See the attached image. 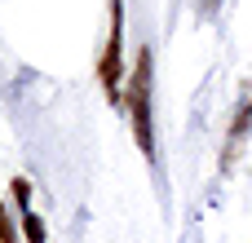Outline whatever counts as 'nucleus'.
<instances>
[{
  "label": "nucleus",
  "mask_w": 252,
  "mask_h": 243,
  "mask_svg": "<svg viewBox=\"0 0 252 243\" xmlns=\"http://www.w3.org/2000/svg\"><path fill=\"white\" fill-rule=\"evenodd\" d=\"M151 89H155V62H151V49H137V62H133V75H128V120H133V137H137V146H142L146 159H155Z\"/></svg>",
  "instance_id": "f257e3e1"
},
{
  "label": "nucleus",
  "mask_w": 252,
  "mask_h": 243,
  "mask_svg": "<svg viewBox=\"0 0 252 243\" xmlns=\"http://www.w3.org/2000/svg\"><path fill=\"white\" fill-rule=\"evenodd\" d=\"M97 80H102V93L111 102H120V80H124V0H111V35H106V49H102V62H97Z\"/></svg>",
  "instance_id": "f03ea898"
},
{
  "label": "nucleus",
  "mask_w": 252,
  "mask_h": 243,
  "mask_svg": "<svg viewBox=\"0 0 252 243\" xmlns=\"http://www.w3.org/2000/svg\"><path fill=\"white\" fill-rule=\"evenodd\" d=\"M248 124H252V93L244 97V106H239V120H235V128H230V155H235V146L244 142V133H248Z\"/></svg>",
  "instance_id": "7ed1b4c3"
},
{
  "label": "nucleus",
  "mask_w": 252,
  "mask_h": 243,
  "mask_svg": "<svg viewBox=\"0 0 252 243\" xmlns=\"http://www.w3.org/2000/svg\"><path fill=\"white\" fill-rule=\"evenodd\" d=\"M22 235H27V243H44V221L35 213H22Z\"/></svg>",
  "instance_id": "20e7f679"
},
{
  "label": "nucleus",
  "mask_w": 252,
  "mask_h": 243,
  "mask_svg": "<svg viewBox=\"0 0 252 243\" xmlns=\"http://www.w3.org/2000/svg\"><path fill=\"white\" fill-rule=\"evenodd\" d=\"M0 243H18V230H13V217L4 213V204H0Z\"/></svg>",
  "instance_id": "39448f33"
},
{
  "label": "nucleus",
  "mask_w": 252,
  "mask_h": 243,
  "mask_svg": "<svg viewBox=\"0 0 252 243\" xmlns=\"http://www.w3.org/2000/svg\"><path fill=\"white\" fill-rule=\"evenodd\" d=\"M13 199H18V208L27 213V199H31V182H27V177H13Z\"/></svg>",
  "instance_id": "423d86ee"
}]
</instances>
